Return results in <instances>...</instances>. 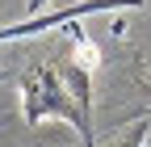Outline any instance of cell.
<instances>
[{"label": "cell", "instance_id": "cell-1", "mask_svg": "<svg viewBox=\"0 0 151 147\" xmlns=\"http://www.w3.org/2000/svg\"><path fill=\"white\" fill-rule=\"evenodd\" d=\"M17 84H21V109H25L29 126L46 122V118H63V122H71L76 130H80V147H97L92 118L76 105L59 63H25L21 76H17Z\"/></svg>", "mask_w": 151, "mask_h": 147}, {"label": "cell", "instance_id": "cell-2", "mask_svg": "<svg viewBox=\"0 0 151 147\" xmlns=\"http://www.w3.org/2000/svg\"><path fill=\"white\" fill-rule=\"evenodd\" d=\"M97 9H143V0H88V4H71L59 13H46V17H29V21H17V25H0V42H13V38H38V34H50L59 25L80 21L84 13H97Z\"/></svg>", "mask_w": 151, "mask_h": 147}, {"label": "cell", "instance_id": "cell-3", "mask_svg": "<svg viewBox=\"0 0 151 147\" xmlns=\"http://www.w3.org/2000/svg\"><path fill=\"white\" fill-rule=\"evenodd\" d=\"M143 143H147V118H139L134 126H126V130L113 139L109 147H143Z\"/></svg>", "mask_w": 151, "mask_h": 147}, {"label": "cell", "instance_id": "cell-4", "mask_svg": "<svg viewBox=\"0 0 151 147\" xmlns=\"http://www.w3.org/2000/svg\"><path fill=\"white\" fill-rule=\"evenodd\" d=\"M46 0H29V17H38V9H42Z\"/></svg>", "mask_w": 151, "mask_h": 147}]
</instances>
